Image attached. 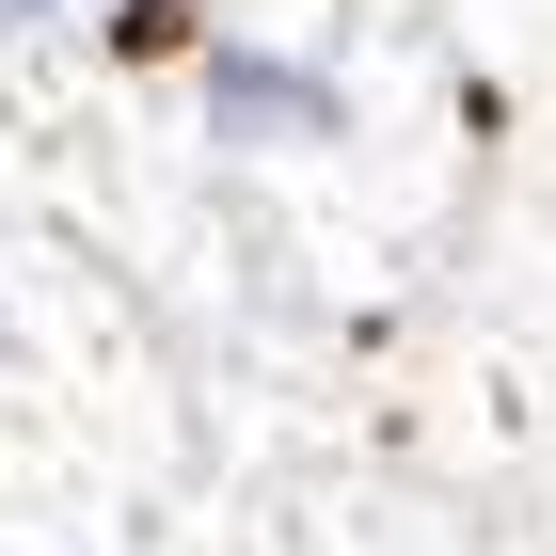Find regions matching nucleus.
Instances as JSON below:
<instances>
[{"instance_id":"obj_2","label":"nucleus","mask_w":556,"mask_h":556,"mask_svg":"<svg viewBox=\"0 0 556 556\" xmlns=\"http://www.w3.org/2000/svg\"><path fill=\"white\" fill-rule=\"evenodd\" d=\"M33 16H64V0H0V33H33Z\"/></svg>"},{"instance_id":"obj_1","label":"nucleus","mask_w":556,"mask_h":556,"mask_svg":"<svg viewBox=\"0 0 556 556\" xmlns=\"http://www.w3.org/2000/svg\"><path fill=\"white\" fill-rule=\"evenodd\" d=\"M223 128H318V80H270V64H223Z\"/></svg>"}]
</instances>
